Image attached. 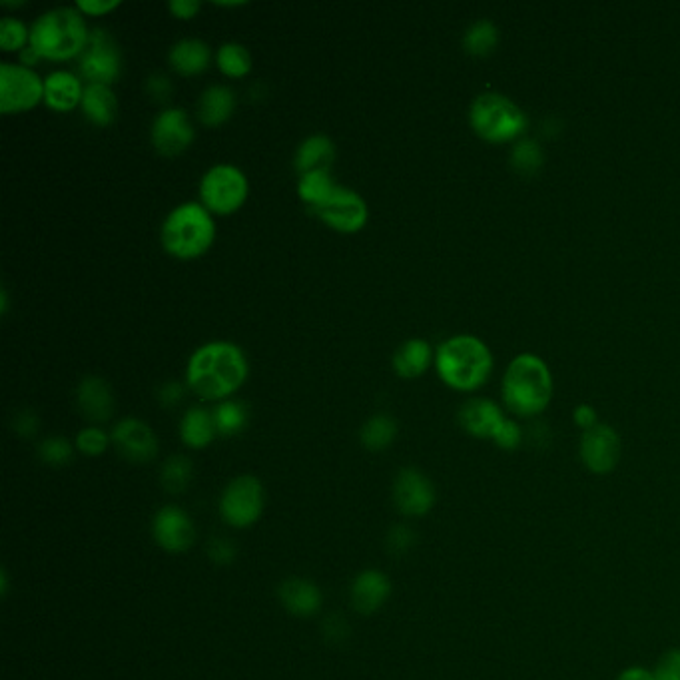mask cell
Masks as SVG:
<instances>
[{"instance_id": "6da1fadb", "label": "cell", "mask_w": 680, "mask_h": 680, "mask_svg": "<svg viewBox=\"0 0 680 680\" xmlns=\"http://www.w3.org/2000/svg\"><path fill=\"white\" fill-rule=\"evenodd\" d=\"M250 363L234 341L214 340L196 347L186 363V385L206 401L230 399L248 379Z\"/></svg>"}, {"instance_id": "7a4b0ae2", "label": "cell", "mask_w": 680, "mask_h": 680, "mask_svg": "<svg viewBox=\"0 0 680 680\" xmlns=\"http://www.w3.org/2000/svg\"><path fill=\"white\" fill-rule=\"evenodd\" d=\"M88 24L78 6H54L44 10L30 26V46L40 58H78L88 42Z\"/></svg>"}, {"instance_id": "3957f363", "label": "cell", "mask_w": 680, "mask_h": 680, "mask_svg": "<svg viewBox=\"0 0 680 680\" xmlns=\"http://www.w3.org/2000/svg\"><path fill=\"white\" fill-rule=\"evenodd\" d=\"M216 240L214 214L202 202H182L162 222V248L178 260L204 256Z\"/></svg>"}, {"instance_id": "277c9868", "label": "cell", "mask_w": 680, "mask_h": 680, "mask_svg": "<svg viewBox=\"0 0 680 680\" xmlns=\"http://www.w3.org/2000/svg\"><path fill=\"white\" fill-rule=\"evenodd\" d=\"M501 391L509 411L531 417L549 405L553 397V375L541 357L521 353L509 363Z\"/></svg>"}, {"instance_id": "5b68a950", "label": "cell", "mask_w": 680, "mask_h": 680, "mask_svg": "<svg viewBox=\"0 0 680 680\" xmlns=\"http://www.w3.org/2000/svg\"><path fill=\"white\" fill-rule=\"evenodd\" d=\"M435 369L445 385L457 391H473L491 375L493 355L475 336H453L437 347Z\"/></svg>"}, {"instance_id": "8992f818", "label": "cell", "mask_w": 680, "mask_h": 680, "mask_svg": "<svg viewBox=\"0 0 680 680\" xmlns=\"http://www.w3.org/2000/svg\"><path fill=\"white\" fill-rule=\"evenodd\" d=\"M471 128L489 142H507L521 136L527 128L525 112L499 92L479 94L469 108Z\"/></svg>"}, {"instance_id": "52a82bcc", "label": "cell", "mask_w": 680, "mask_h": 680, "mask_svg": "<svg viewBox=\"0 0 680 680\" xmlns=\"http://www.w3.org/2000/svg\"><path fill=\"white\" fill-rule=\"evenodd\" d=\"M200 202L218 216H230L238 212L250 192L248 176L236 164H214L200 180Z\"/></svg>"}, {"instance_id": "ba28073f", "label": "cell", "mask_w": 680, "mask_h": 680, "mask_svg": "<svg viewBox=\"0 0 680 680\" xmlns=\"http://www.w3.org/2000/svg\"><path fill=\"white\" fill-rule=\"evenodd\" d=\"M78 70L82 78L94 84L112 86L122 74V50L106 28H92L88 42L78 56Z\"/></svg>"}, {"instance_id": "9c48e42d", "label": "cell", "mask_w": 680, "mask_h": 680, "mask_svg": "<svg viewBox=\"0 0 680 680\" xmlns=\"http://www.w3.org/2000/svg\"><path fill=\"white\" fill-rule=\"evenodd\" d=\"M44 102V78L24 64L0 62V110L18 114Z\"/></svg>"}, {"instance_id": "30bf717a", "label": "cell", "mask_w": 680, "mask_h": 680, "mask_svg": "<svg viewBox=\"0 0 680 680\" xmlns=\"http://www.w3.org/2000/svg\"><path fill=\"white\" fill-rule=\"evenodd\" d=\"M264 501L262 481L254 475H240L224 489L220 497V515L230 527L246 529L262 517Z\"/></svg>"}, {"instance_id": "8fae6325", "label": "cell", "mask_w": 680, "mask_h": 680, "mask_svg": "<svg viewBox=\"0 0 680 680\" xmlns=\"http://www.w3.org/2000/svg\"><path fill=\"white\" fill-rule=\"evenodd\" d=\"M328 228L340 234H355L365 228L369 208L365 198L353 188L338 184L326 202L312 210Z\"/></svg>"}, {"instance_id": "7c38bea8", "label": "cell", "mask_w": 680, "mask_h": 680, "mask_svg": "<svg viewBox=\"0 0 680 680\" xmlns=\"http://www.w3.org/2000/svg\"><path fill=\"white\" fill-rule=\"evenodd\" d=\"M194 136L196 130L192 118L182 106H168L158 112L150 128L152 146L158 154L168 158L188 150V146L194 142Z\"/></svg>"}, {"instance_id": "4fadbf2b", "label": "cell", "mask_w": 680, "mask_h": 680, "mask_svg": "<svg viewBox=\"0 0 680 680\" xmlns=\"http://www.w3.org/2000/svg\"><path fill=\"white\" fill-rule=\"evenodd\" d=\"M116 451L132 463H150L158 455V437L154 429L138 417H124L112 429Z\"/></svg>"}, {"instance_id": "5bb4252c", "label": "cell", "mask_w": 680, "mask_h": 680, "mask_svg": "<svg viewBox=\"0 0 680 680\" xmlns=\"http://www.w3.org/2000/svg\"><path fill=\"white\" fill-rule=\"evenodd\" d=\"M581 459L589 467V471L597 475L611 473L621 459L619 433L607 423H597L595 427L583 431Z\"/></svg>"}, {"instance_id": "9a60e30c", "label": "cell", "mask_w": 680, "mask_h": 680, "mask_svg": "<svg viewBox=\"0 0 680 680\" xmlns=\"http://www.w3.org/2000/svg\"><path fill=\"white\" fill-rule=\"evenodd\" d=\"M393 503L407 517H423L435 505V487L419 469L405 467L393 481Z\"/></svg>"}, {"instance_id": "2e32d148", "label": "cell", "mask_w": 680, "mask_h": 680, "mask_svg": "<svg viewBox=\"0 0 680 680\" xmlns=\"http://www.w3.org/2000/svg\"><path fill=\"white\" fill-rule=\"evenodd\" d=\"M154 541L168 553H186L196 539L192 519L180 507H162L152 521Z\"/></svg>"}, {"instance_id": "e0dca14e", "label": "cell", "mask_w": 680, "mask_h": 680, "mask_svg": "<svg viewBox=\"0 0 680 680\" xmlns=\"http://www.w3.org/2000/svg\"><path fill=\"white\" fill-rule=\"evenodd\" d=\"M76 407L92 423H106L114 413V395L106 379L86 375L76 385Z\"/></svg>"}, {"instance_id": "ac0fdd59", "label": "cell", "mask_w": 680, "mask_h": 680, "mask_svg": "<svg viewBox=\"0 0 680 680\" xmlns=\"http://www.w3.org/2000/svg\"><path fill=\"white\" fill-rule=\"evenodd\" d=\"M505 415L497 403L485 397H473L459 409L461 427L479 439H495L497 431L505 423Z\"/></svg>"}, {"instance_id": "d6986e66", "label": "cell", "mask_w": 680, "mask_h": 680, "mask_svg": "<svg viewBox=\"0 0 680 680\" xmlns=\"http://www.w3.org/2000/svg\"><path fill=\"white\" fill-rule=\"evenodd\" d=\"M389 595H391L389 577L375 569L361 571L353 579L351 589H349L351 605L359 615H373L385 605Z\"/></svg>"}, {"instance_id": "ffe728a7", "label": "cell", "mask_w": 680, "mask_h": 680, "mask_svg": "<svg viewBox=\"0 0 680 680\" xmlns=\"http://www.w3.org/2000/svg\"><path fill=\"white\" fill-rule=\"evenodd\" d=\"M278 597L282 607L294 617H312L322 609V591L320 587L302 577H290L282 581L278 589Z\"/></svg>"}, {"instance_id": "44dd1931", "label": "cell", "mask_w": 680, "mask_h": 680, "mask_svg": "<svg viewBox=\"0 0 680 680\" xmlns=\"http://www.w3.org/2000/svg\"><path fill=\"white\" fill-rule=\"evenodd\" d=\"M336 162V144L326 134H312L304 138L294 154V168L298 176L310 172H332Z\"/></svg>"}, {"instance_id": "7402d4cb", "label": "cell", "mask_w": 680, "mask_h": 680, "mask_svg": "<svg viewBox=\"0 0 680 680\" xmlns=\"http://www.w3.org/2000/svg\"><path fill=\"white\" fill-rule=\"evenodd\" d=\"M84 84L70 70H52L44 78V104L56 112H70L82 102Z\"/></svg>"}, {"instance_id": "603a6c76", "label": "cell", "mask_w": 680, "mask_h": 680, "mask_svg": "<svg viewBox=\"0 0 680 680\" xmlns=\"http://www.w3.org/2000/svg\"><path fill=\"white\" fill-rule=\"evenodd\" d=\"M212 60V48L198 36H184L176 40L168 50L170 66L182 76L202 74Z\"/></svg>"}, {"instance_id": "cb8c5ba5", "label": "cell", "mask_w": 680, "mask_h": 680, "mask_svg": "<svg viewBox=\"0 0 680 680\" xmlns=\"http://www.w3.org/2000/svg\"><path fill=\"white\" fill-rule=\"evenodd\" d=\"M238 104L236 92L228 84H210L198 98V118L204 126H220L234 114Z\"/></svg>"}, {"instance_id": "d4e9b609", "label": "cell", "mask_w": 680, "mask_h": 680, "mask_svg": "<svg viewBox=\"0 0 680 680\" xmlns=\"http://www.w3.org/2000/svg\"><path fill=\"white\" fill-rule=\"evenodd\" d=\"M431 361H435V353H433L429 341L421 340V338L403 341L391 357L393 371L399 377H405V379H413V377L423 375L429 369Z\"/></svg>"}, {"instance_id": "484cf974", "label": "cell", "mask_w": 680, "mask_h": 680, "mask_svg": "<svg viewBox=\"0 0 680 680\" xmlns=\"http://www.w3.org/2000/svg\"><path fill=\"white\" fill-rule=\"evenodd\" d=\"M80 108H82L84 116L94 126H108L116 118L118 98H116L112 86L86 82L84 84V94H82Z\"/></svg>"}, {"instance_id": "4316f807", "label": "cell", "mask_w": 680, "mask_h": 680, "mask_svg": "<svg viewBox=\"0 0 680 680\" xmlns=\"http://www.w3.org/2000/svg\"><path fill=\"white\" fill-rule=\"evenodd\" d=\"M216 435H218V431H216L212 411L196 405V407H190L184 413V417L180 421V437H182L184 445H188L192 449H204L214 441Z\"/></svg>"}, {"instance_id": "83f0119b", "label": "cell", "mask_w": 680, "mask_h": 680, "mask_svg": "<svg viewBox=\"0 0 680 680\" xmlns=\"http://www.w3.org/2000/svg\"><path fill=\"white\" fill-rule=\"evenodd\" d=\"M397 437V421L391 415L377 413L359 429V441L367 451H383Z\"/></svg>"}, {"instance_id": "f1b7e54d", "label": "cell", "mask_w": 680, "mask_h": 680, "mask_svg": "<svg viewBox=\"0 0 680 680\" xmlns=\"http://www.w3.org/2000/svg\"><path fill=\"white\" fill-rule=\"evenodd\" d=\"M216 64L222 74L230 78H244L246 74H250L254 66V58H252V52L242 42L230 40L218 46Z\"/></svg>"}, {"instance_id": "f546056e", "label": "cell", "mask_w": 680, "mask_h": 680, "mask_svg": "<svg viewBox=\"0 0 680 680\" xmlns=\"http://www.w3.org/2000/svg\"><path fill=\"white\" fill-rule=\"evenodd\" d=\"M212 415H214L218 435H224V437H234L242 433L248 425V409L242 401H236V399L218 401Z\"/></svg>"}, {"instance_id": "4dcf8cb0", "label": "cell", "mask_w": 680, "mask_h": 680, "mask_svg": "<svg viewBox=\"0 0 680 680\" xmlns=\"http://www.w3.org/2000/svg\"><path fill=\"white\" fill-rule=\"evenodd\" d=\"M336 186L338 182L332 178V172H310L298 176V196L304 204L310 206V210L326 202Z\"/></svg>"}, {"instance_id": "1f68e13d", "label": "cell", "mask_w": 680, "mask_h": 680, "mask_svg": "<svg viewBox=\"0 0 680 680\" xmlns=\"http://www.w3.org/2000/svg\"><path fill=\"white\" fill-rule=\"evenodd\" d=\"M499 42V30L493 20L479 18L463 34V48L473 56H485L495 50Z\"/></svg>"}, {"instance_id": "d6a6232c", "label": "cell", "mask_w": 680, "mask_h": 680, "mask_svg": "<svg viewBox=\"0 0 680 680\" xmlns=\"http://www.w3.org/2000/svg\"><path fill=\"white\" fill-rule=\"evenodd\" d=\"M194 475V465L186 455H172L164 461L160 481L170 495H180L188 489Z\"/></svg>"}, {"instance_id": "836d02e7", "label": "cell", "mask_w": 680, "mask_h": 680, "mask_svg": "<svg viewBox=\"0 0 680 680\" xmlns=\"http://www.w3.org/2000/svg\"><path fill=\"white\" fill-rule=\"evenodd\" d=\"M543 160H545V156H543L539 142H535L531 138L517 140L513 150H511V164L523 176H535L539 172V168L543 166Z\"/></svg>"}, {"instance_id": "e575fe53", "label": "cell", "mask_w": 680, "mask_h": 680, "mask_svg": "<svg viewBox=\"0 0 680 680\" xmlns=\"http://www.w3.org/2000/svg\"><path fill=\"white\" fill-rule=\"evenodd\" d=\"M30 44V28L16 16L0 18V46L6 52H22Z\"/></svg>"}, {"instance_id": "d590c367", "label": "cell", "mask_w": 680, "mask_h": 680, "mask_svg": "<svg viewBox=\"0 0 680 680\" xmlns=\"http://www.w3.org/2000/svg\"><path fill=\"white\" fill-rule=\"evenodd\" d=\"M72 455H74V449H72L70 441L66 437H60V435L48 437L38 445L40 461L50 465V467L68 465L72 461Z\"/></svg>"}, {"instance_id": "8d00e7d4", "label": "cell", "mask_w": 680, "mask_h": 680, "mask_svg": "<svg viewBox=\"0 0 680 680\" xmlns=\"http://www.w3.org/2000/svg\"><path fill=\"white\" fill-rule=\"evenodd\" d=\"M110 441H112V435H108L98 425H90V427H84L76 435V449L84 453L86 457H98L108 449Z\"/></svg>"}, {"instance_id": "74e56055", "label": "cell", "mask_w": 680, "mask_h": 680, "mask_svg": "<svg viewBox=\"0 0 680 680\" xmlns=\"http://www.w3.org/2000/svg\"><path fill=\"white\" fill-rule=\"evenodd\" d=\"M146 92L154 102H166L170 100L172 92H174V84L170 80V76H166L164 72H152L146 78Z\"/></svg>"}, {"instance_id": "f35d334b", "label": "cell", "mask_w": 680, "mask_h": 680, "mask_svg": "<svg viewBox=\"0 0 680 680\" xmlns=\"http://www.w3.org/2000/svg\"><path fill=\"white\" fill-rule=\"evenodd\" d=\"M415 543V533L407 525H395L387 533V549L393 555H405Z\"/></svg>"}, {"instance_id": "ab89813d", "label": "cell", "mask_w": 680, "mask_h": 680, "mask_svg": "<svg viewBox=\"0 0 680 680\" xmlns=\"http://www.w3.org/2000/svg\"><path fill=\"white\" fill-rule=\"evenodd\" d=\"M208 557L220 567L232 565L234 559H236V547L226 537H214L208 545Z\"/></svg>"}, {"instance_id": "60d3db41", "label": "cell", "mask_w": 680, "mask_h": 680, "mask_svg": "<svg viewBox=\"0 0 680 680\" xmlns=\"http://www.w3.org/2000/svg\"><path fill=\"white\" fill-rule=\"evenodd\" d=\"M38 427H40V419L32 409H22V411L14 413V417H12L14 433L24 437V439L34 437L38 433Z\"/></svg>"}, {"instance_id": "b9f144b4", "label": "cell", "mask_w": 680, "mask_h": 680, "mask_svg": "<svg viewBox=\"0 0 680 680\" xmlns=\"http://www.w3.org/2000/svg\"><path fill=\"white\" fill-rule=\"evenodd\" d=\"M493 441L503 449H515L521 443V427L513 419H505Z\"/></svg>"}, {"instance_id": "7bdbcfd3", "label": "cell", "mask_w": 680, "mask_h": 680, "mask_svg": "<svg viewBox=\"0 0 680 680\" xmlns=\"http://www.w3.org/2000/svg\"><path fill=\"white\" fill-rule=\"evenodd\" d=\"M184 399V385L176 379H170L158 387V401L164 407H176Z\"/></svg>"}, {"instance_id": "ee69618b", "label": "cell", "mask_w": 680, "mask_h": 680, "mask_svg": "<svg viewBox=\"0 0 680 680\" xmlns=\"http://www.w3.org/2000/svg\"><path fill=\"white\" fill-rule=\"evenodd\" d=\"M657 680H680V651H669L655 671Z\"/></svg>"}, {"instance_id": "f6af8a7d", "label": "cell", "mask_w": 680, "mask_h": 680, "mask_svg": "<svg viewBox=\"0 0 680 680\" xmlns=\"http://www.w3.org/2000/svg\"><path fill=\"white\" fill-rule=\"evenodd\" d=\"M120 4V0H76L78 10L86 16H104L116 10Z\"/></svg>"}, {"instance_id": "bcb514c9", "label": "cell", "mask_w": 680, "mask_h": 680, "mask_svg": "<svg viewBox=\"0 0 680 680\" xmlns=\"http://www.w3.org/2000/svg\"><path fill=\"white\" fill-rule=\"evenodd\" d=\"M202 8L200 0H168V10L182 20L194 18Z\"/></svg>"}, {"instance_id": "7dc6e473", "label": "cell", "mask_w": 680, "mask_h": 680, "mask_svg": "<svg viewBox=\"0 0 680 680\" xmlns=\"http://www.w3.org/2000/svg\"><path fill=\"white\" fill-rule=\"evenodd\" d=\"M324 631H326V637L332 639L334 643H340V641H343L349 635V627H347V623L341 619L340 615H332L326 621Z\"/></svg>"}, {"instance_id": "c3c4849f", "label": "cell", "mask_w": 680, "mask_h": 680, "mask_svg": "<svg viewBox=\"0 0 680 680\" xmlns=\"http://www.w3.org/2000/svg\"><path fill=\"white\" fill-rule=\"evenodd\" d=\"M575 423L583 429V431H587V429H591V427H595L599 421H597V411L591 407V405H579L577 409H575Z\"/></svg>"}, {"instance_id": "681fc988", "label": "cell", "mask_w": 680, "mask_h": 680, "mask_svg": "<svg viewBox=\"0 0 680 680\" xmlns=\"http://www.w3.org/2000/svg\"><path fill=\"white\" fill-rule=\"evenodd\" d=\"M617 680H657L655 679V673L647 671V669H641V667H635V669H627L625 673H621V677Z\"/></svg>"}, {"instance_id": "f907efd6", "label": "cell", "mask_w": 680, "mask_h": 680, "mask_svg": "<svg viewBox=\"0 0 680 680\" xmlns=\"http://www.w3.org/2000/svg\"><path fill=\"white\" fill-rule=\"evenodd\" d=\"M38 60H40V56L34 52V48L30 44L20 52V64H24V66L32 68V64H36Z\"/></svg>"}, {"instance_id": "816d5d0a", "label": "cell", "mask_w": 680, "mask_h": 680, "mask_svg": "<svg viewBox=\"0 0 680 680\" xmlns=\"http://www.w3.org/2000/svg\"><path fill=\"white\" fill-rule=\"evenodd\" d=\"M8 290L2 288L0 290V316H6L8 314Z\"/></svg>"}, {"instance_id": "f5cc1de1", "label": "cell", "mask_w": 680, "mask_h": 680, "mask_svg": "<svg viewBox=\"0 0 680 680\" xmlns=\"http://www.w3.org/2000/svg\"><path fill=\"white\" fill-rule=\"evenodd\" d=\"M0 593H2V597L8 595V575H6L4 569H2V573H0Z\"/></svg>"}, {"instance_id": "db71d44e", "label": "cell", "mask_w": 680, "mask_h": 680, "mask_svg": "<svg viewBox=\"0 0 680 680\" xmlns=\"http://www.w3.org/2000/svg\"><path fill=\"white\" fill-rule=\"evenodd\" d=\"M244 4H246V2H242V0H234V2H226V0H224V2H220V0H218V2H216V6H226V8H234V6H244Z\"/></svg>"}]
</instances>
